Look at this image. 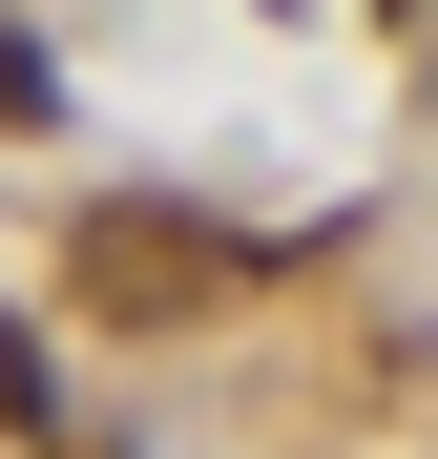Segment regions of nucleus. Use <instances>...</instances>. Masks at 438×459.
Segmentation results:
<instances>
[{
	"mask_svg": "<svg viewBox=\"0 0 438 459\" xmlns=\"http://www.w3.org/2000/svg\"><path fill=\"white\" fill-rule=\"evenodd\" d=\"M63 272H84V314L188 334V314H230V292H251V230H209V209H84V230H63Z\"/></svg>",
	"mask_w": 438,
	"mask_h": 459,
	"instance_id": "nucleus-1",
	"label": "nucleus"
},
{
	"mask_svg": "<svg viewBox=\"0 0 438 459\" xmlns=\"http://www.w3.org/2000/svg\"><path fill=\"white\" fill-rule=\"evenodd\" d=\"M0 438H42V334L0 314Z\"/></svg>",
	"mask_w": 438,
	"mask_h": 459,
	"instance_id": "nucleus-2",
	"label": "nucleus"
}]
</instances>
